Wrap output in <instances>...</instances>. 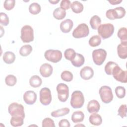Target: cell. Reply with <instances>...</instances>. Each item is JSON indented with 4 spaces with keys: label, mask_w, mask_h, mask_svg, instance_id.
Masks as SVG:
<instances>
[{
    "label": "cell",
    "mask_w": 127,
    "mask_h": 127,
    "mask_svg": "<svg viewBox=\"0 0 127 127\" xmlns=\"http://www.w3.org/2000/svg\"><path fill=\"white\" fill-rule=\"evenodd\" d=\"M84 103V97L83 93L79 90L74 91L71 94L70 105L74 109L81 108Z\"/></svg>",
    "instance_id": "6da1fadb"
},
{
    "label": "cell",
    "mask_w": 127,
    "mask_h": 127,
    "mask_svg": "<svg viewBox=\"0 0 127 127\" xmlns=\"http://www.w3.org/2000/svg\"><path fill=\"white\" fill-rule=\"evenodd\" d=\"M97 29L99 35L105 39L109 38L113 34L114 26L111 23H105L100 25Z\"/></svg>",
    "instance_id": "7a4b0ae2"
},
{
    "label": "cell",
    "mask_w": 127,
    "mask_h": 127,
    "mask_svg": "<svg viewBox=\"0 0 127 127\" xmlns=\"http://www.w3.org/2000/svg\"><path fill=\"white\" fill-rule=\"evenodd\" d=\"M8 111L11 117H20L24 119L25 118L24 107L21 104L15 102L10 104L8 106Z\"/></svg>",
    "instance_id": "3957f363"
},
{
    "label": "cell",
    "mask_w": 127,
    "mask_h": 127,
    "mask_svg": "<svg viewBox=\"0 0 127 127\" xmlns=\"http://www.w3.org/2000/svg\"><path fill=\"white\" fill-rule=\"evenodd\" d=\"M99 93L102 101L104 103L108 104L113 99L112 90L109 86H102L99 89Z\"/></svg>",
    "instance_id": "277c9868"
},
{
    "label": "cell",
    "mask_w": 127,
    "mask_h": 127,
    "mask_svg": "<svg viewBox=\"0 0 127 127\" xmlns=\"http://www.w3.org/2000/svg\"><path fill=\"white\" fill-rule=\"evenodd\" d=\"M21 39L24 43H29L34 40V31L30 25L23 26L21 30Z\"/></svg>",
    "instance_id": "5b68a950"
},
{
    "label": "cell",
    "mask_w": 127,
    "mask_h": 127,
    "mask_svg": "<svg viewBox=\"0 0 127 127\" xmlns=\"http://www.w3.org/2000/svg\"><path fill=\"white\" fill-rule=\"evenodd\" d=\"M126 10L122 6L117 7L114 9H110L106 11V16L110 20L120 19L125 16Z\"/></svg>",
    "instance_id": "8992f818"
},
{
    "label": "cell",
    "mask_w": 127,
    "mask_h": 127,
    "mask_svg": "<svg viewBox=\"0 0 127 127\" xmlns=\"http://www.w3.org/2000/svg\"><path fill=\"white\" fill-rule=\"evenodd\" d=\"M44 56L47 61L56 63L61 60L62 58V53L61 51L58 50L50 49L45 52Z\"/></svg>",
    "instance_id": "52a82bcc"
},
{
    "label": "cell",
    "mask_w": 127,
    "mask_h": 127,
    "mask_svg": "<svg viewBox=\"0 0 127 127\" xmlns=\"http://www.w3.org/2000/svg\"><path fill=\"white\" fill-rule=\"evenodd\" d=\"M94 63L98 65H100L104 62L106 56L107 52L103 49L94 50L92 54Z\"/></svg>",
    "instance_id": "ba28073f"
},
{
    "label": "cell",
    "mask_w": 127,
    "mask_h": 127,
    "mask_svg": "<svg viewBox=\"0 0 127 127\" xmlns=\"http://www.w3.org/2000/svg\"><path fill=\"white\" fill-rule=\"evenodd\" d=\"M89 29L85 23H81L74 29L72 32V36L75 38L86 37L89 35Z\"/></svg>",
    "instance_id": "9c48e42d"
},
{
    "label": "cell",
    "mask_w": 127,
    "mask_h": 127,
    "mask_svg": "<svg viewBox=\"0 0 127 127\" xmlns=\"http://www.w3.org/2000/svg\"><path fill=\"white\" fill-rule=\"evenodd\" d=\"M57 91L58 93V97L59 100L62 102H65L69 95V89L67 85L61 83L57 86Z\"/></svg>",
    "instance_id": "30bf717a"
},
{
    "label": "cell",
    "mask_w": 127,
    "mask_h": 127,
    "mask_svg": "<svg viewBox=\"0 0 127 127\" xmlns=\"http://www.w3.org/2000/svg\"><path fill=\"white\" fill-rule=\"evenodd\" d=\"M112 75L117 81L122 83L127 82V71L122 69L118 64L113 68Z\"/></svg>",
    "instance_id": "8fae6325"
},
{
    "label": "cell",
    "mask_w": 127,
    "mask_h": 127,
    "mask_svg": "<svg viewBox=\"0 0 127 127\" xmlns=\"http://www.w3.org/2000/svg\"><path fill=\"white\" fill-rule=\"evenodd\" d=\"M40 101L41 103L45 106L49 105L52 101V95L51 90L47 87L41 89L40 93Z\"/></svg>",
    "instance_id": "7c38bea8"
},
{
    "label": "cell",
    "mask_w": 127,
    "mask_h": 127,
    "mask_svg": "<svg viewBox=\"0 0 127 127\" xmlns=\"http://www.w3.org/2000/svg\"><path fill=\"white\" fill-rule=\"evenodd\" d=\"M23 100L26 104L33 105L37 100V95L32 90L26 91L23 95Z\"/></svg>",
    "instance_id": "4fadbf2b"
},
{
    "label": "cell",
    "mask_w": 127,
    "mask_h": 127,
    "mask_svg": "<svg viewBox=\"0 0 127 127\" xmlns=\"http://www.w3.org/2000/svg\"><path fill=\"white\" fill-rule=\"evenodd\" d=\"M80 75L83 79L89 80L94 75L93 69L89 66H85L80 70Z\"/></svg>",
    "instance_id": "5bb4252c"
},
{
    "label": "cell",
    "mask_w": 127,
    "mask_h": 127,
    "mask_svg": "<svg viewBox=\"0 0 127 127\" xmlns=\"http://www.w3.org/2000/svg\"><path fill=\"white\" fill-rule=\"evenodd\" d=\"M53 68L52 66L48 64L45 63L41 65L40 67V72L41 75L44 77H48L53 73Z\"/></svg>",
    "instance_id": "9a60e30c"
},
{
    "label": "cell",
    "mask_w": 127,
    "mask_h": 127,
    "mask_svg": "<svg viewBox=\"0 0 127 127\" xmlns=\"http://www.w3.org/2000/svg\"><path fill=\"white\" fill-rule=\"evenodd\" d=\"M117 52L121 59H125L127 58V41L121 42L117 47Z\"/></svg>",
    "instance_id": "2e32d148"
},
{
    "label": "cell",
    "mask_w": 127,
    "mask_h": 127,
    "mask_svg": "<svg viewBox=\"0 0 127 127\" xmlns=\"http://www.w3.org/2000/svg\"><path fill=\"white\" fill-rule=\"evenodd\" d=\"M73 26V21L70 19H66L61 23L60 29L63 33H67L71 30Z\"/></svg>",
    "instance_id": "e0dca14e"
},
{
    "label": "cell",
    "mask_w": 127,
    "mask_h": 127,
    "mask_svg": "<svg viewBox=\"0 0 127 127\" xmlns=\"http://www.w3.org/2000/svg\"><path fill=\"white\" fill-rule=\"evenodd\" d=\"M87 109L88 112L90 113H96L99 112L100 109V105L97 100H92L88 102Z\"/></svg>",
    "instance_id": "ac0fdd59"
},
{
    "label": "cell",
    "mask_w": 127,
    "mask_h": 127,
    "mask_svg": "<svg viewBox=\"0 0 127 127\" xmlns=\"http://www.w3.org/2000/svg\"><path fill=\"white\" fill-rule=\"evenodd\" d=\"M85 62L83 56L80 54L76 53L74 58L71 61L72 65L75 67H78L82 66Z\"/></svg>",
    "instance_id": "d6986e66"
},
{
    "label": "cell",
    "mask_w": 127,
    "mask_h": 127,
    "mask_svg": "<svg viewBox=\"0 0 127 127\" xmlns=\"http://www.w3.org/2000/svg\"><path fill=\"white\" fill-rule=\"evenodd\" d=\"M89 122L94 126H99L102 123V119L100 115L95 113L91 115L89 118Z\"/></svg>",
    "instance_id": "ffe728a7"
},
{
    "label": "cell",
    "mask_w": 127,
    "mask_h": 127,
    "mask_svg": "<svg viewBox=\"0 0 127 127\" xmlns=\"http://www.w3.org/2000/svg\"><path fill=\"white\" fill-rule=\"evenodd\" d=\"M2 59L4 62L6 64H11L15 61V55L12 52L7 51L4 53Z\"/></svg>",
    "instance_id": "44dd1931"
},
{
    "label": "cell",
    "mask_w": 127,
    "mask_h": 127,
    "mask_svg": "<svg viewBox=\"0 0 127 127\" xmlns=\"http://www.w3.org/2000/svg\"><path fill=\"white\" fill-rule=\"evenodd\" d=\"M84 118V115L82 111H77L73 113L71 116V120L74 123L82 122Z\"/></svg>",
    "instance_id": "7402d4cb"
},
{
    "label": "cell",
    "mask_w": 127,
    "mask_h": 127,
    "mask_svg": "<svg viewBox=\"0 0 127 127\" xmlns=\"http://www.w3.org/2000/svg\"><path fill=\"white\" fill-rule=\"evenodd\" d=\"M42 81L41 78L38 75H35L31 77L29 79V84L30 86L34 88H37L42 84Z\"/></svg>",
    "instance_id": "603a6c76"
},
{
    "label": "cell",
    "mask_w": 127,
    "mask_h": 127,
    "mask_svg": "<svg viewBox=\"0 0 127 127\" xmlns=\"http://www.w3.org/2000/svg\"><path fill=\"white\" fill-rule=\"evenodd\" d=\"M70 7L72 11L75 13H79L83 10V4L78 1H74L70 4Z\"/></svg>",
    "instance_id": "cb8c5ba5"
},
{
    "label": "cell",
    "mask_w": 127,
    "mask_h": 127,
    "mask_svg": "<svg viewBox=\"0 0 127 127\" xmlns=\"http://www.w3.org/2000/svg\"><path fill=\"white\" fill-rule=\"evenodd\" d=\"M70 110L68 108H64L60 109H58L56 111H54L51 113V115L53 117H59L65 116L69 113Z\"/></svg>",
    "instance_id": "d4e9b609"
},
{
    "label": "cell",
    "mask_w": 127,
    "mask_h": 127,
    "mask_svg": "<svg viewBox=\"0 0 127 127\" xmlns=\"http://www.w3.org/2000/svg\"><path fill=\"white\" fill-rule=\"evenodd\" d=\"M66 15V11L65 10L61 7H57L53 11V16L58 20L64 19Z\"/></svg>",
    "instance_id": "484cf974"
},
{
    "label": "cell",
    "mask_w": 127,
    "mask_h": 127,
    "mask_svg": "<svg viewBox=\"0 0 127 127\" xmlns=\"http://www.w3.org/2000/svg\"><path fill=\"white\" fill-rule=\"evenodd\" d=\"M101 23V19L99 16L97 15H93L90 20V24L93 29H98Z\"/></svg>",
    "instance_id": "4316f807"
},
{
    "label": "cell",
    "mask_w": 127,
    "mask_h": 127,
    "mask_svg": "<svg viewBox=\"0 0 127 127\" xmlns=\"http://www.w3.org/2000/svg\"><path fill=\"white\" fill-rule=\"evenodd\" d=\"M41 10V6L37 2H33L31 3L29 6V11L30 13L33 15L39 13Z\"/></svg>",
    "instance_id": "83f0119b"
},
{
    "label": "cell",
    "mask_w": 127,
    "mask_h": 127,
    "mask_svg": "<svg viewBox=\"0 0 127 127\" xmlns=\"http://www.w3.org/2000/svg\"><path fill=\"white\" fill-rule=\"evenodd\" d=\"M10 122L12 127H20L23 124L24 118L20 117H11Z\"/></svg>",
    "instance_id": "f1b7e54d"
},
{
    "label": "cell",
    "mask_w": 127,
    "mask_h": 127,
    "mask_svg": "<svg viewBox=\"0 0 127 127\" xmlns=\"http://www.w3.org/2000/svg\"><path fill=\"white\" fill-rule=\"evenodd\" d=\"M32 51V47L30 45L22 46L19 50V54L21 56L26 57L28 56Z\"/></svg>",
    "instance_id": "f546056e"
},
{
    "label": "cell",
    "mask_w": 127,
    "mask_h": 127,
    "mask_svg": "<svg viewBox=\"0 0 127 127\" xmlns=\"http://www.w3.org/2000/svg\"><path fill=\"white\" fill-rule=\"evenodd\" d=\"M101 43V38L99 35H94L89 40V44L92 47H97L100 45Z\"/></svg>",
    "instance_id": "4dcf8cb0"
},
{
    "label": "cell",
    "mask_w": 127,
    "mask_h": 127,
    "mask_svg": "<svg viewBox=\"0 0 127 127\" xmlns=\"http://www.w3.org/2000/svg\"><path fill=\"white\" fill-rule=\"evenodd\" d=\"M118 38L121 42L127 41V30L126 27H122L118 30L117 34Z\"/></svg>",
    "instance_id": "1f68e13d"
},
{
    "label": "cell",
    "mask_w": 127,
    "mask_h": 127,
    "mask_svg": "<svg viewBox=\"0 0 127 127\" xmlns=\"http://www.w3.org/2000/svg\"><path fill=\"white\" fill-rule=\"evenodd\" d=\"M76 53L73 49H67L65 50L64 52V56L65 58L70 61H71L75 57Z\"/></svg>",
    "instance_id": "d6a6232c"
},
{
    "label": "cell",
    "mask_w": 127,
    "mask_h": 127,
    "mask_svg": "<svg viewBox=\"0 0 127 127\" xmlns=\"http://www.w3.org/2000/svg\"><path fill=\"white\" fill-rule=\"evenodd\" d=\"M117 65H118V64L114 62L110 61L108 62L105 66V71L106 74L109 75H112L113 69Z\"/></svg>",
    "instance_id": "836d02e7"
},
{
    "label": "cell",
    "mask_w": 127,
    "mask_h": 127,
    "mask_svg": "<svg viewBox=\"0 0 127 127\" xmlns=\"http://www.w3.org/2000/svg\"><path fill=\"white\" fill-rule=\"evenodd\" d=\"M17 82L16 77L12 74L8 75L6 76L5 78V84L9 86H14Z\"/></svg>",
    "instance_id": "e575fe53"
},
{
    "label": "cell",
    "mask_w": 127,
    "mask_h": 127,
    "mask_svg": "<svg viewBox=\"0 0 127 127\" xmlns=\"http://www.w3.org/2000/svg\"><path fill=\"white\" fill-rule=\"evenodd\" d=\"M61 76L62 80L66 82H70L73 79L72 73L68 70H64L62 72Z\"/></svg>",
    "instance_id": "d590c367"
},
{
    "label": "cell",
    "mask_w": 127,
    "mask_h": 127,
    "mask_svg": "<svg viewBox=\"0 0 127 127\" xmlns=\"http://www.w3.org/2000/svg\"><path fill=\"white\" fill-rule=\"evenodd\" d=\"M115 91L116 96L120 99L123 98L126 95V89L123 86H117L115 88Z\"/></svg>",
    "instance_id": "8d00e7d4"
},
{
    "label": "cell",
    "mask_w": 127,
    "mask_h": 127,
    "mask_svg": "<svg viewBox=\"0 0 127 127\" xmlns=\"http://www.w3.org/2000/svg\"><path fill=\"white\" fill-rule=\"evenodd\" d=\"M15 0H6L4 1V8L7 10H10L13 8L15 6Z\"/></svg>",
    "instance_id": "74e56055"
},
{
    "label": "cell",
    "mask_w": 127,
    "mask_h": 127,
    "mask_svg": "<svg viewBox=\"0 0 127 127\" xmlns=\"http://www.w3.org/2000/svg\"><path fill=\"white\" fill-rule=\"evenodd\" d=\"M43 127H55L54 121L50 118H46L42 121Z\"/></svg>",
    "instance_id": "f35d334b"
},
{
    "label": "cell",
    "mask_w": 127,
    "mask_h": 127,
    "mask_svg": "<svg viewBox=\"0 0 127 127\" xmlns=\"http://www.w3.org/2000/svg\"><path fill=\"white\" fill-rule=\"evenodd\" d=\"M0 23L3 26H7L9 23V18L7 15L3 12L0 13Z\"/></svg>",
    "instance_id": "ab89813d"
},
{
    "label": "cell",
    "mask_w": 127,
    "mask_h": 127,
    "mask_svg": "<svg viewBox=\"0 0 127 127\" xmlns=\"http://www.w3.org/2000/svg\"><path fill=\"white\" fill-rule=\"evenodd\" d=\"M118 115L120 116L122 118L127 116V105L126 104L121 105L118 109Z\"/></svg>",
    "instance_id": "60d3db41"
},
{
    "label": "cell",
    "mask_w": 127,
    "mask_h": 127,
    "mask_svg": "<svg viewBox=\"0 0 127 127\" xmlns=\"http://www.w3.org/2000/svg\"><path fill=\"white\" fill-rule=\"evenodd\" d=\"M71 2L69 0H62L60 3L61 8L64 10L68 9L70 6Z\"/></svg>",
    "instance_id": "b9f144b4"
},
{
    "label": "cell",
    "mask_w": 127,
    "mask_h": 127,
    "mask_svg": "<svg viewBox=\"0 0 127 127\" xmlns=\"http://www.w3.org/2000/svg\"><path fill=\"white\" fill-rule=\"evenodd\" d=\"M59 126L60 127H69L70 123L68 120L66 119H62L59 122Z\"/></svg>",
    "instance_id": "7bdbcfd3"
},
{
    "label": "cell",
    "mask_w": 127,
    "mask_h": 127,
    "mask_svg": "<svg viewBox=\"0 0 127 127\" xmlns=\"http://www.w3.org/2000/svg\"><path fill=\"white\" fill-rule=\"evenodd\" d=\"M122 1V0H109V2L112 5H115V4H118L120 3H121Z\"/></svg>",
    "instance_id": "ee69618b"
},
{
    "label": "cell",
    "mask_w": 127,
    "mask_h": 127,
    "mask_svg": "<svg viewBox=\"0 0 127 127\" xmlns=\"http://www.w3.org/2000/svg\"><path fill=\"white\" fill-rule=\"evenodd\" d=\"M49 2L50 3H51L52 4H57V3H58L59 2V0H49Z\"/></svg>",
    "instance_id": "f6af8a7d"
},
{
    "label": "cell",
    "mask_w": 127,
    "mask_h": 127,
    "mask_svg": "<svg viewBox=\"0 0 127 127\" xmlns=\"http://www.w3.org/2000/svg\"><path fill=\"white\" fill-rule=\"evenodd\" d=\"M80 127V126H82V127H85V126L84 125H79V124H78V125H75L74 126V127Z\"/></svg>",
    "instance_id": "bcb514c9"
}]
</instances>
